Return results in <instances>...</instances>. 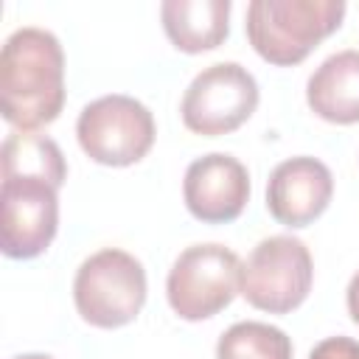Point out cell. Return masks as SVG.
<instances>
[{"label": "cell", "instance_id": "2", "mask_svg": "<svg viewBox=\"0 0 359 359\" xmlns=\"http://www.w3.org/2000/svg\"><path fill=\"white\" fill-rule=\"evenodd\" d=\"M342 20V0H252L247 6L244 31L264 62L292 67L339 31Z\"/></svg>", "mask_w": 359, "mask_h": 359}, {"label": "cell", "instance_id": "5", "mask_svg": "<svg viewBox=\"0 0 359 359\" xmlns=\"http://www.w3.org/2000/svg\"><path fill=\"white\" fill-rule=\"evenodd\" d=\"M154 115L132 95L112 93L90 101L76 121L81 151L98 163L123 168L143 160L154 146Z\"/></svg>", "mask_w": 359, "mask_h": 359}, {"label": "cell", "instance_id": "13", "mask_svg": "<svg viewBox=\"0 0 359 359\" xmlns=\"http://www.w3.org/2000/svg\"><path fill=\"white\" fill-rule=\"evenodd\" d=\"M0 165L3 180L8 177H36L56 188H62L67 177V163L56 140L36 132H20L14 129L0 149Z\"/></svg>", "mask_w": 359, "mask_h": 359}, {"label": "cell", "instance_id": "6", "mask_svg": "<svg viewBox=\"0 0 359 359\" xmlns=\"http://www.w3.org/2000/svg\"><path fill=\"white\" fill-rule=\"evenodd\" d=\"M314 264L309 247L294 236H269L241 264L244 300L266 314H289L311 292Z\"/></svg>", "mask_w": 359, "mask_h": 359}, {"label": "cell", "instance_id": "17", "mask_svg": "<svg viewBox=\"0 0 359 359\" xmlns=\"http://www.w3.org/2000/svg\"><path fill=\"white\" fill-rule=\"evenodd\" d=\"M14 359H53L48 353H22V356H14Z\"/></svg>", "mask_w": 359, "mask_h": 359}, {"label": "cell", "instance_id": "4", "mask_svg": "<svg viewBox=\"0 0 359 359\" xmlns=\"http://www.w3.org/2000/svg\"><path fill=\"white\" fill-rule=\"evenodd\" d=\"M241 292V261L224 244H194L177 255L165 278V297L188 323L210 320Z\"/></svg>", "mask_w": 359, "mask_h": 359}, {"label": "cell", "instance_id": "9", "mask_svg": "<svg viewBox=\"0 0 359 359\" xmlns=\"http://www.w3.org/2000/svg\"><path fill=\"white\" fill-rule=\"evenodd\" d=\"M182 199L194 219L227 224L238 219L250 202V174L233 154L210 151L185 168Z\"/></svg>", "mask_w": 359, "mask_h": 359}, {"label": "cell", "instance_id": "15", "mask_svg": "<svg viewBox=\"0 0 359 359\" xmlns=\"http://www.w3.org/2000/svg\"><path fill=\"white\" fill-rule=\"evenodd\" d=\"M309 359H359V339L351 337H328L317 342Z\"/></svg>", "mask_w": 359, "mask_h": 359}, {"label": "cell", "instance_id": "8", "mask_svg": "<svg viewBox=\"0 0 359 359\" xmlns=\"http://www.w3.org/2000/svg\"><path fill=\"white\" fill-rule=\"evenodd\" d=\"M59 188L36 177H8L0 188V250L6 258L42 255L59 230Z\"/></svg>", "mask_w": 359, "mask_h": 359}, {"label": "cell", "instance_id": "16", "mask_svg": "<svg viewBox=\"0 0 359 359\" xmlns=\"http://www.w3.org/2000/svg\"><path fill=\"white\" fill-rule=\"evenodd\" d=\"M345 303H348L351 320L359 325V269H356V275L351 278V283H348V289H345Z\"/></svg>", "mask_w": 359, "mask_h": 359}, {"label": "cell", "instance_id": "3", "mask_svg": "<svg viewBox=\"0 0 359 359\" xmlns=\"http://www.w3.org/2000/svg\"><path fill=\"white\" fill-rule=\"evenodd\" d=\"M73 303L84 323L95 328L129 325L146 303L143 264L118 247H104L81 261L73 278Z\"/></svg>", "mask_w": 359, "mask_h": 359}, {"label": "cell", "instance_id": "1", "mask_svg": "<svg viewBox=\"0 0 359 359\" xmlns=\"http://www.w3.org/2000/svg\"><path fill=\"white\" fill-rule=\"evenodd\" d=\"M3 118L34 132L59 118L65 107V53L59 39L36 25L17 28L0 53Z\"/></svg>", "mask_w": 359, "mask_h": 359}, {"label": "cell", "instance_id": "7", "mask_svg": "<svg viewBox=\"0 0 359 359\" xmlns=\"http://www.w3.org/2000/svg\"><path fill=\"white\" fill-rule=\"evenodd\" d=\"M258 107V81L238 62H216L194 76L188 84L180 115L185 129L202 137L236 132Z\"/></svg>", "mask_w": 359, "mask_h": 359}, {"label": "cell", "instance_id": "10", "mask_svg": "<svg viewBox=\"0 0 359 359\" xmlns=\"http://www.w3.org/2000/svg\"><path fill=\"white\" fill-rule=\"evenodd\" d=\"M334 196L331 168L317 157H289L278 163L266 182V210L292 230L320 219Z\"/></svg>", "mask_w": 359, "mask_h": 359}, {"label": "cell", "instance_id": "11", "mask_svg": "<svg viewBox=\"0 0 359 359\" xmlns=\"http://www.w3.org/2000/svg\"><path fill=\"white\" fill-rule=\"evenodd\" d=\"M311 112L328 123H359V50L328 56L306 84Z\"/></svg>", "mask_w": 359, "mask_h": 359}, {"label": "cell", "instance_id": "12", "mask_svg": "<svg viewBox=\"0 0 359 359\" xmlns=\"http://www.w3.org/2000/svg\"><path fill=\"white\" fill-rule=\"evenodd\" d=\"M160 20L177 50H213L230 34V0H165Z\"/></svg>", "mask_w": 359, "mask_h": 359}, {"label": "cell", "instance_id": "14", "mask_svg": "<svg viewBox=\"0 0 359 359\" xmlns=\"http://www.w3.org/2000/svg\"><path fill=\"white\" fill-rule=\"evenodd\" d=\"M216 359H292V339L278 325L241 320L219 337Z\"/></svg>", "mask_w": 359, "mask_h": 359}]
</instances>
